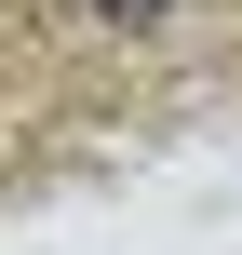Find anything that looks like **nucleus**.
Returning a JSON list of instances; mask_svg holds the SVG:
<instances>
[{
    "label": "nucleus",
    "mask_w": 242,
    "mask_h": 255,
    "mask_svg": "<svg viewBox=\"0 0 242 255\" xmlns=\"http://www.w3.org/2000/svg\"><path fill=\"white\" fill-rule=\"evenodd\" d=\"M108 13H162V0H108Z\"/></svg>",
    "instance_id": "nucleus-1"
}]
</instances>
